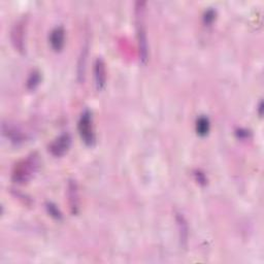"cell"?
Instances as JSON below:
<instances>
[{
    "mask_svg": "<svg viewBox=\"0 0 264 264\" xmlns=\"http://www.w3.org/2000/svg\"><path fill=\"white\" fill-rule=\"evenodd\" d=\"M39 167V159L38 156L33 153L27 156L20 162H18L13 170L12 179L15 183L24 185L28 183L36 173Z\"/></svg>",
    "mask_w": 264,
    "mask_h": 264,
    "instance_id": "1",
    "label": "cell"
},
{
    "mask_svg": "<svg viewBox=\"0 0 264 264\" xmlns=\"http://www.w3.org/2000/svg\"><path fill=\"white\" fill-rule=\"evenodd\" d=\"M145 6L146 3L139 2L136 4V22H137V32L138 41L140 49V57L143 64H147L149 58V47L147 29L145 25Z\"/></svg>",
    "mask_w": 264,
    "mask_h": 264,
    "instance_id": "2",
    "label": "cell"
},
{
    "mask_svg": "<svg viewBox=\"0 0 264 264\" xmlns=\"http://www.w3.org/2000/svg\"><path fill=\"white\" fill-rule=\"evenodd\" d=\"M78 134L84 144L88 147H93L96 143L95 131L93 126V118L92 113L89 110H86L82 113L80 120L77 124Z\"/></svg>",
    "mask_w": 264,
    "mask_h": 264,
    "instance_id": "3",
    "label": "cell"
},
{
    "mask_svg": "<svg viewBox=\"0 0 264 264\" xmlns=\"http://www.w3.org/2000/svg\"><path fill=\"white\" fill-rule=\"evenodd\" d=\"M71 146V138L68 134L61 135L53 142L50 147L49 151L54 157H62L65 155Z\"/></svg>",
    "mask_w": 264,
    "mask_h": 264,
    "instance_id": "4",
    "label": "cell"
},
{
    "mask_svg": "<svg viewBox=\"0 0 264 264\" xmlns=\"http://www.w3.org/2000/svg\"><path fill=\"white\" fill-rule=\"evenodd\" d=\"M94 77L97 91H102L107 84V67L102 58H97L94 64Z\"/></svg>",
    "mask_w": 264,
    "mask_h": 264,
    "instance_id": "5",
    "label": "cell"
},
{
    "mask_svg": "<svg viewBox=\"0 0 264 264\" xmlns=\"http://www.w3.org/2000/svg\"><path fill=\"white\" fill-rule=\"evenodd\" d=\"M50 43L52 49L57 53L63 50L65 45V30L62 26H58L52 30L50 34Z\"/></svg>",
    "mask_w": 264,
    "mask_h": 264,
    "instance_id": "6",
    "label": "cell"
},
{
    "mask_svg": "<svg viewBox=\"0 0 264 264\" xmlns=\"http://www.w3.org/2000/svg\"><path fill=\"white\" fill-rule=\"evenodd\" d=\"M24 36H25V22L24 20H20L14 26L12 31V40L16 49L20 52H24Z\"/></svg>",
    "mask_w": 264,
    "mask_h": 264,
    "instance_id": "7",
    "label": "cell"
},
{
    "mask_svg": "<svg viewBox=\"0 0 264 264\" xmlns=\"http://www.w3.org/2000/svg\"><path fill=\"white\" fill-rule=\"evenodd\" d=\"M67 195H68V202L71 209V213L76 215L78 213V208H80V199H78V191L77 185L75 181H69L68 188H67Z\"/></svg>",
    "mask_w": 264,
    "mask_h": 264,
    "instance_id": "8",
    "label": "cell"
},
{
    "mask_svg": "<svg viewBox=\"0 0 264 264\" xmlns=\"http://www.w3.org/2000/svg\"><path fill=\"white\" fill-rule=\"evenodd\" d=\"M210 130L209 119L205 116H201L196 121V132L199 137H206Z\"/></svg>",
    "mask_w": 264,
    "mask_h": 264,
    "instance_id": "9",
    "label": "cell"
},
{
    "mask_svg": "<svg viewBox=\"0 0 264 264\" xmlns=\"http://www.w3.org/2000/svg\"><path fill=\"white\" fill-rule=\"evenodd\" d=\"M177 222L180 228V239L182 244L186 245L187 243V239H188V225L186 220H185L184 216H182L181 214L177 215Z\"/></svg>",
    "mask_w": 264,
    "mask_h": 264,
    "instance_id": "10",
    "label": "cell"
},
{
    "mask_svg": "<svg viewBox=\"0 0 264 264\" xmlns=\"http://www.w3.org/2000/svg\"><path fill=\"white\" fill-rule=\"evenodd\" d=\"M87 53H88V47L85 46L82 51V56L80 58V63H78V77L81 78L85 75V65H86V59H87Z\"/></svg>",
    "mask_w": 264,
    "mask_h": 264,
    "instance_id": "11",
    "label": "cell"
},
{
    "mask_svg": "<svg viewBox=\"0 0 264 264\" xmlns=\"http://www.w3.org/2000/svg\"><path fill=\"white\" fill-rule=\"evenodd\" d=\"M40 83V73L38 71H33L27 81V87L30 90H34Z\"/></svg>",
    "mask_w": 264,
    "mask_h": 264,
    "instance_id": "12",
    "label": "cell"
},
{
    "mask_svg": "<svg viewBox=\"0 0 264 264\" xmlns=\"http://www.w3.org/2000/svg\"><path fill=\"white\" fill-rule=\"evenodd\" d=\"M47 208H48V210H49V213H50L51 216H53V217L56 218V219H60V218H61V213L59 212V209L56 207V205L52 204V203H49L48 206H47Z\"/></svg>",
    "mask_w": 264,
    "mask_h": 264,
    "instance_id": "13",
    "label": "cell"
},
{
    "mask_svg": "<svg viewBox=\"0 0 264 264\" xmlns=\"http://www.w3.org/2000/svg\"><path fill=\"white\" fill-rule=\"evenodd\" d=\"M215 17H216V13L214 11H207L204 15V23L205 24H210L214 20H215Z\"/></svg>",
    "mask_w": 264,
    "mask_h": 264,
    "instance_id": "14",
    "label": "cell"
}]
</instances>
